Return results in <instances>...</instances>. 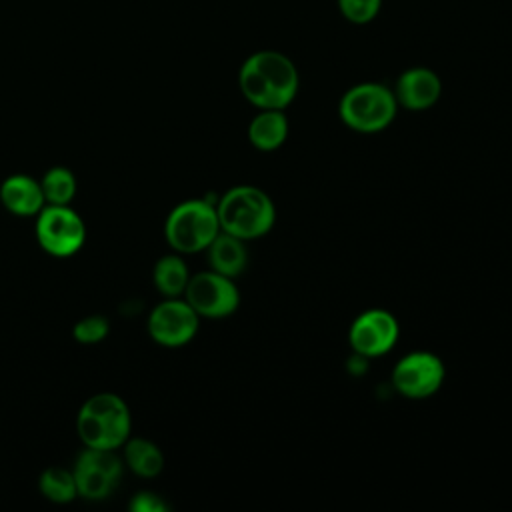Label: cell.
Here are the masks:
<instances>
[{"label":"cell","instance_id":"cell-22","mask_svg":"<svg viewBox=\"0 0 512 512\" xmlns=\"http://www.w3.org/2000/svg\"><path fill=\"white\" fill-rule=\"evenodd\" d=\"M128 508L134 512H164L168 510V504L156 492L142 490L134 494V498L128 502Z\"/></svg>","mask_w":512,"mask_h":512},{"label":"cell","instance_id":"cell-21","mask_svg":"<svg viewBox=\"0 0 512 512\" xmlns=\"http://www.w3.org/2000/svg\"><path fill=\"white\" fill-rule=\"evenodd\" d=\"M382 6V0H338L342 16L354 24L370 22Z\"/></svg>","mask_w":512,"mask_h":512},{"label":"cell","instance_id":"cell-12","mask_svg":"<svg viewBox=\"0 0 512 512\" xmlns=\"http://www.w3.org/2000/svg\"><path fill=\"white\" fill-rule=\"evenodd\" d=\"M440 94H442V82L438 74L424 66L402 72L394 90L396 102L414 112L434 106Z\"/></svg>","mask_w":512,"mask_h":512},{"label":"cell","instance_id":"cell-19","mask_svg":"<svg viewBox=\"0 0 512 512\" xmlns=\"http://www.w3.org/2000/svg\"><path fill=\"white\" fill-rule=\"evenodd\" d=\"M40 186H42L46 204H58V206L70 204L78 188L76 176L66 166H52L50 170H46L40 180Z\"/></svg>","mask_w":512,"mask_h":512},{"label":"cell","instance_id":"cell-9","mask_svg":"<svg viewBox=\"0 0 512 512\" xmlns=\"http://www.w3.org/2000/svg\"><path fill=\"white\" fill-rule=\"evenodd\" d=\"M200 316L182 298H166L148 314V334L160 346L176 348L188 344L198 332Z\"/></svg>","mask_w":512,"mask_h":512},{"label":"cell","instance_id":"cell-13","mask_svg":"<svg viewBox=\"0 0 512 512\" xmlns=\"http://www.w3.org/2000/svg\"><path fill=\"white\" fill-rule=\"evenodd\" d=\"M0 202L14 216H36L44 206V192L40 180L28 174H12L0 184Z\"/></svg>","mask_w":512,"mask_h":512},{"label":"cell","instance_id":"cell-1","mask_svg":"<svg viewBox=\"0 0 512 512\" xmlns=\"http://www.w3.org/2000/svg\"><path fill=\"white\" fill-rule=\"evenodd\" d=\"M238 84L244 98L256 108L284 110L296 98L300 80L288 56L276 50H260L244 60Z\"/></svg>","mask_w":512,"mask_h":512},{"label":"cell","instance_id":"cell-11","mask_svg":"<svg viewBox=\"0 0 512 512\" xmlns=\"http://www.w3.org/2000/svg\"><path fill=\"white\" fill-rule=\"evenodd\" d=\"M398 322L396 318L380 308H372L356 316L350 326V346L360 356L376 358L390 352L398 340Z\"/></svg>","mask_w":512,"mask_h":512},{"label":"cell","instance_id":"cell-17","mask_svg":"<svg viewBox=\"0 0 512 512\" xmlns=\"http://www.w3.org/2000/svg\"><path fill=\"white\" fill-rule=\"evenodd\" d=\"M152 280H154L156 290L164 298H180L190 280V272H188V266L182 256L166 254L154 264Z\"/></svg>","mask_w":512,"mask_h":512},{"label":"cell","instance_id":"cell-15","mask_svg":"<svg viewBox=\"0 0 512 512\" xmlns=\"http://www.w3.org/2000/svg\"><path fill=\"white\" fill-rule=\"evenodd\" d=\"M288 136V120L282 110H262L248 126V140L262 152H272L284 144Z\"/></svg>","mask_w":512,"mask_h":512},{"label":"cell","instance_id":"cell-8","mask_svg":"<svg viewBox=\"0 0 512 512\" xmlns=\"http://www.w3.org/2000/svg\"><path fill=\"white\" fill-rule=\"evenodd\" d=\"M182 296L198 316L214 320L230 316L240 304V292L234 278L214 270L190 276Z\"/></svg>","mask_w":512,"mask_h":512},{"label":"cell","instance_id":"cell-14","mask_svg":"<svg viewBox=\"0 0 512 512\" xmlns=\"http://www.w3.org/2000/svg\"><path fill=\"white\" fill-rule=\"evenodd\" d=\"M206 252H208L210 270L220 272L230 278L240 276L248 264V252H246L244 240H240L228 232H222V230L208 244Z\"/></svg>","mask_w":512,"mask_h":512},{"label":"cell","instance_id":"cell-6","mask_svg":"<svg viewBox=\"0 0 512 512\" xmlns=\"http://www.w3.org/2000/svg\"><path fill=\"white\" fill-rule=\"evenodd\" d=\"M36 240L50 256H72L82 248L86 240L84 220L68 204H46L36 214Z\"/></svg>","mask_w":512,"mask_h":512},{"label":"cell","instance_id":"cell-18","mask_svg":"<svg viewBox=\"0 0 512 512\" xmlns=\"http://www.w3.org/2000/svg\"><path fill=\"white\" fill-rule=\"evenodd\" d=\"M38 488H40V492L46 500L56 502V504H68L74 498H78L74 472L66 470V468H60V466L46 468L40 474Z\"/></svg>","mask_w":512,"mask_h":512},{"label":"cell","instance_id":"cell-16","mask_svg":"<svg viewBox=\"0 0 512 512\" xmlns=\"http://www.w3.org/2000/svg\"><path fill=\"white\" fill-rule=\"evenodd\" d=\"M122 452L126 466L140 478H154L164 468L162 450L148 438H128Z\"/></svg>","mask_w":512,"mask_h":512},{"label":"cell","instance_id":"cell-4","mask_svg":"<svg viewBox=\"0 0 512 512\" xmlns=\"http://www.w3.org/2000/svg\"><path fill=\"white\" fill-rule=\"evenodd\" d=\"M220 220L216 204L194 198L174 206L164 222V236L178 254H196L218 236Z\"/></svg>","mask_w":512,"mask_h":512},{"label":"cell","instance_id":"cell-3","mask_svg":"<svg viewBox=\"0 0 512 512\" xmlns=\"http://www.w3.org/2000/svg\"><path fill=\"white\" fill-rule=\"evenodd\" d=\"M220 230L240 240L264 236L276 220L270 196L256 186H234L216 204Z\"/></svg>","mask_w":512,"mask_h":512},{"label":"cell","instance_id":"cell-7","mask_svg":"<svg viewBox=\"0 0 512 512\" xmlns=\"http://www.w3.org/2000/svg\"><path fill=\"white\" fill-rule=\"evenodd\" d=\"M122 470L124 462L116 450L84 446L72 468L78 496L92 502L108 498L120 484Z\"/></svg>","mask_w":512,"mask_h":512},{"label":"cell","instance_id":"cell-10","mask_svg":"<svg viewBox=\"0 0 512 512\" xmlns=\"http://www.w3.org/2000/svg\"><path fill=\"white\" fill-rule=\"evenodd\" d=\"M442 360L424 350H416L400 358L392 370V384L404 396L412 400L432 396L444 382Z\"/></svg>","mask_w":512,"mask_h":512},{"label":"cell","instance_id":"cell-5","mask_svg":"<svg viewBox=\"0 0 512 512\" xmlns=\"http://www.w3.org/2000/svg\"><path fill=\"white\" fill-rule=\"evenodd\" d=\"M394 92L378 82H362L344 92L338 104L340 120L354 132L374 134L390 126L396 116Z\"/></svg>","mask_w":512,"mask_h":512},{"label":"cell","instance_id":"cell-20","mask_svg":"<svg viewBox=\"0 0 512 512\" xmlns=\"http://www.w3.org/2000/svg\"><path fill=\"white\" fill-rule=\"evenodd\" d=\"M110 332V322L106 316L102 314H90L80 318L74 328H72V336L76 342L80 344H96L102 342Z\"/></svg>","mask_w":512,"mask_h":512},{"label":"cell","instance_id":"cell-2","mask_svg":"<svg viewBox=\"0 0 512 512\" xmlns=\"http://www.w3.org/2000/svg\"><path fill=\"white\" fill-rule=\"evenodd\" d=\"M132 416L128 404L112 392L90 396L78 410L76 432L86 448L118 450L130 438Z\"/></svg>","mask_w":512,"mask_h":512}]
</instances>
